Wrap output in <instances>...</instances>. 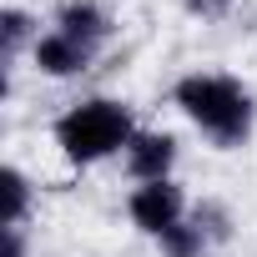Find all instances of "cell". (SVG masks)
I'll return each mask as SVG.
<instances>
[{"instance_id": "cell-1", "label": "cell", "mask_w": 257, "mask_h": 257, "mask_svg": "<svg viewBox=\"0 0 257 257\" xmlns=\"http://www.w3.org/2000/svg\"><path fill=\"white\" fill-rule=\"evenodd\" d=\"M172 106L217 152H237L257 132V96L247 91V81H237L227 71H187L172 86Z\"/></svg>"}, {"instance_id": "cell-2", "label": "cell", "mask_w": 257, "mask_h": 257, "mask_svg": "<svg viewBox=\"0 0 257 257\" xmlns=\"http://www.w3.org/2000/svg\"><path fill=\"white\" fill-rule=\"evenodd\" d=\"M137 132H142L137 111L121 96H81L51 121V142H56L61 162L76 172H91V167L121 157Z\"/></svg>"}, {"instance_id": "cell-3", "label": "cell", "mask_w": 257, "mask_h": 257, "mask_svg": "<svg viewBox=\"0 0 257 257\" xmlns=\"http://www.w3.org/2000/svg\"><path fill=\"white\" fill-rule=\"evenodd\" d=\"M126 217H132V227H137L142 237L157 242L162 232H172L177 222L192 217L187 187H182L177 177H167V182H137L132 192H126Z\"/></svg>"}, {"instance_id": "cell-4", "label": "cell", "mask_w": 257, "mask_h": 257, "mask_svg": "<svg viewBox=\"0 0 257 257\" xmlns=\"http://www.w3.org/2000/svg\"><path fill=\"white\" fill-rule=\"evenodd\" d=\"M96 56H101V51H91V46L71 41L66 31L46 26V31H41V41H36V51H31L26 61H31V71H36V76H46V81H81V76L91 71V61H96Z\"/></svg>"}, {"instance_id": "cell-5", "label": "cell", "mask_w": 257, "mask_h": 257, "mask_svg": "<svg viewBox=\"0 0 257 257\" xmlns=\"http://www.w3.org/2000/svg\"><path fill=\"white\" fill-rule=\"evenodd\" d=\"M177 157H182V142L172 132L142 126V132L132 137V147L121 152V167H126L132 182H167V177H177Z\"/></svg>"}, {"instance_id": "cell-6", "label": "cell", "mask_w": 257, "mask_h": 257, "mask_svg": "<svg viewBox=\"0 0 257 257\" xmlns=\"http://www.w3.org/2000/svg\"><path fill=\"white\" fill-rule=\"evenodd\" d=\"M51 26H56V31H66L71 41L91 46V51H101V46L116 36V16L101 6V0H61L56 16H51Z\"/></svg>"}, {"instance_id": "cell-7", "label": "cell", "mask_w": 257, "mask_h": 257, "mask_svg": "<svg viewBox=\"0 0 257 257\" xmlns=\"http://www.w3.org/2000/svg\"><path fill=\"white\" fill-rule=\"evenodd\" d=\"M41 41V21L26 11V6H6L0 11V61H6V76L16 71L21 56H31Z\"/></svg>"}, {"instance_id": "cell-8", "label": "cell", "mask_w": 257, "mask_h": 257, "mask_svg": "<svg viewBox=\"0 0 257 257\" xmlns=\"http://www.w3.org/2000/svg\"><path fill=\"white\" fill-rule=\"evenodd\" d=\"M36 212V182L11 162L0 167V227H31Z\"/></svg>"}, {"instance_id": "cell-9", "label": "cell", "mask_w": 257, "mask_h": 257, "mask_svg": "<svg viewBox=\"0 0 257 257\" xmlns=\"http://www.w3.org/2000/svg\"><path fill=\"white\" fill-rule=\"evenodd\" d=\"M157 252H162V257H207V252H212V242H207L202 222H197V217H187V222H177L172 232H162V237H157Z\"/></svg>"}, {"instance_id": "cell-10", "label": "cell", "mask_w": 257, "mask_h": 257, "mask_svg": "<svg viewBox=\"0 0 257 257\" xmlns=\"http://www.w3.org/2000/svg\"><path fill=\"white\" fill-rule=\"evenodd\" d=\"M192 217L202 222V232H207V242H212V247L232 242V212H227L222 202H202V207H192Z\"/></svg>"}, {"instance_id": "cell-11", "label": "cell", "mask_w": 257, "mask_h": 257, "mask_svg": "<svg viewBox=\"0 0 257 257\" xmlns=\"http://www.w3.org/2000/svg\"><path fill=\"white\" fill-rule=\"evenodd\" d=\"M182 11L192 21H202V26H217V21H227L237 11V0H182Z\"/></svg>"}, {"instance_id": "cell-12", "label": "cell", "mask_w": 257, "mask_h": 257, "mask_svg": "<svg viewBox=\"0 0 257 257\" xmlns=\"http://www.w3.org/2000/svg\"><path fill=\"white\" fill-rule=\"evenodd\" d=\"M6 237V257H31V242H26V227H0Z\"/></svg>"}]
</instances>
